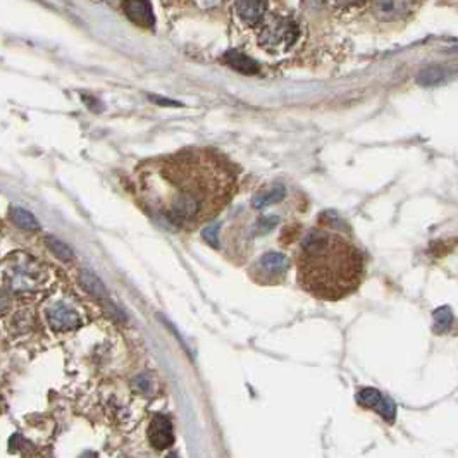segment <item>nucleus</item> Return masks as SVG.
Masks as SVG:
<instances>
[{
    "instance_id": "nucleus-1",
    "label": "nucleus",
    "mask_w": 458,
    "mask_h": 458,
    "mask_svg": "<svg viewBox=\"0 0 458 458\" xmlns=\"http://www.w3.org/2000/svg\"><path fill=\"white\" fill-rule=\"evenodd\" d=\"M236 174L210 150H183L152 162L143 174L145 202L183 229L210 221L233 198Z\"/></svg>"
},
{
    "instance_id": "nucleus-2",
    "label": "nucleus",
    "mask_w": 458,
    "mask_h": 458,
    "mask_svg": "<svg viewBox=\"0 0 458 458\" xmlns=\"http://www.w3.org/2000/svg\"><path fill=\"white\" fill-rule=\"evenodd\" d=\"M297 267L300 286L329 302L353 293L363 278L362 253L343 236L323 229H312L304 238Z\"/></svg>"
},
{
    "instance_id": "nucleus-3",
    "label": "nucleus",
    "mask_w": 458,
    "mask_h": 458,
    "mask_svg": "<svg viewBox=\"0 0 458 458\" xmlns=\"http://www.w3.org/2000/svg\"><path fill=\"white\" fill-rule=\"evenodd\" d=\"M253 36L264 52L271 55H283L293 50L295 45L298 43L302 36V28L291 14L269 11L262 25L253 32Z\"/></svg>"
},
{
    "instance_id": "nucleus-4",
    "label": "nucleus",
    "mask_w": 458,
    "mask_h": 458,
    "mask_svg": "<svg viewBox=\"0 0 458 458\" xmlns=\"http://www.w3.org/2000/svg\"><path fill=\"white\" fill-rule=\"evenodd\" d=\"M269 11H271L269 2H236L233 6V14L238 25L252 33L262 25Z\"/></svg>"
},
{
    "instance_id": "nucleus-5",
    "label": "nucleus",
    "mask_w": 458,
    "mask_h": 458,
    "mask_svg": "<svg viewBox=\"0 0 458 458\" xmlns=\"http://www.w3.org/2000/svg\"><path fill=\"white\" fill-rule=\"evenodd\" d=\"M47 319L50 328L54 331L66 332V331H74V329L79 328L81 324V319L76 312H74L71 307L64 304H55L47 309Z\"/></svg>"
},
{
    "instance_id": "nucleus-6",
    "label": "nucleus",
    "mask_w": 458,
    "mask_h": 458,
    "mask_svg": "<svg viewBox=\"0 0 458 458\" xmlns=\"http://www.w3.org/2000/svg\"><path fill=\"white\" fill-rule=\"evenodd\" d=\"M149 439L154 448L166 450L173 445V424L166 415H155L149 426Z\"/></svg>"
},
{
    "instance_id": "nucleus-7",
    "label": "nucleus",
    "mask_w": 458,
    "mask_h": 458,
    "mask_svg": "<svg viewBox=\"0 0 458 458\" xmlns=\"http://www.w3.org/2000/svg\"><path fill=\"white\" fill-rule=\"evenodd\" d=\"M123 7L126 11V16L136 25L149 26V28L154 26L152 6L149 2H126Z\"/></svg>"
},
{
    "instance_id": "nucleus-8",
    "label": "nucleus",
    "mask_w": 458,
    "mask_h": 458,
    "mask_svg": "<svg viewBox=\"0 0 458 458\" xmlns=\"http://www.w3.org/2000/svg\"><path fill=\"white\" fill-rule=\"evenodd\" d=\"M288 267H290V262L285 255L281 253H266V255L260 259V269L264 271V274L276 276V278H283L286 274Z\"/></svg>"
},
{
    "instance_id": "nucleus-9",
    "label": "nucleus",
    "mask_w": 458,
    "mask_h": 458,
    "mask_svg": "<svg viewBox=\"0 0 458 458\" xmlns=\"http://www.w3.org/2000/svg\"><path fill=\"white\" fill-rule=\"evenodd\" d=\"M224 60L229 67H233L234 71H240L243 74H253L259 71V64L253 59H250L248 55H243L241 52L231 50L224 54Z\"/></svg>"
},
{
    "instance_id": "nucleus-10",
    "label": "nucleus",
    "mask_w": 458,
    "mask_h": 458,
    "mask_svg": "<svg viewBox=\"0 0 458 458\" xmlns=\"http://www.w3.org/2000/svg\"><path fill=\"white\" fill-rule=\"evenodd\" d=\"M79 283H81V286L85 288L90 295H93V297L107 298V290H105L104 283H102L92 271H81V274H79Z\"/></svg>"
},
{
    "instance_id": "nucleus-11",
    "label": "nucleus",
    "mask_w": 458,
    "mask_h": 458,
    "mask_svg": "<svg viewBox=\"0 0 458 458\" xmlns=\"http://www.w3.org/2000/svg\"><path fill=\"white\" fill-rule=\"evenodd\" d=\"M283 196H285V188L274 187V188H271V190L257 193L252 200V206L255 207V209H264V207L272 206V203L281 202Z\"/></svg>"
},
{
    "instance_id": "nucleus-12",
    "label": "nucleus",
    "mask_w": 458,
    "mask_h": 458,
    "mask_svg": "<svg viewBox=\"0 0 458 458\" xmlns=\"http://www.w3.org/2000/svg\"><path fill=\"white\" fill-rule=\"evenodd\" d=\"M412 4H403V2H379L376 6L377 14L382 20H395V18L403 16L407 13V9H412Z\"/></svg>"
},
{
    "instance_id": "nucleus-13",
    "label": "nucleus",
    "mask_w": 458,
    "mask_h": 458,
    "mask_svg": "<svg viewBox=\"0 0 458 458\" xmlns=\"http://www.w3.org/2000/svg\"><path fill=\"white\" fill-rule=\"evenodd\" d=\"M11 219H13L14 224L20 226L21 229H26V231H39L40 229V224H39V221L35 219V215H33L32 212L20 209V207H14V209H11Z\"/></svg>"
},
{
    "instance_id": "nucleus-14",
    "label": "nucleus",
    "mask_w": 458,
    "mask_h": 458,
    "mask_svg": "<svg viewBox=\"0 0 458 458\" xmlns=\"http://www.w3.org/2000/svg\"><path fill=\"white\" fill-rule=\"evenodd\" d=\"M45 245H47V248L50 250V252L54 253L58 259L62 260V262H69V260H73V257H74L73 250L67 247L66 243H62V241L58 240L55 236L45 238Z\"/></svg>"
},
{
    "instance_id": "nucleus-15",
    "label": "nucleus",
    "mask_w": 458,
    "mask_h": 458,
    "mask_svg": "<svg viewBox=\"0 0 458 458\" xmlns=\"http://www.w3.org/2000/svg\"><path fill=\"white\" fill-rule=\"evenodd\" d=\"M381 400H382V395L374 388L362 389V391H358V395H357V401L362 405V407L374 408V410H376L377 405L381 403Z\"/></svg>"
},
{
    "instance_id": "nucleus-16",
    "label": "nucleus",
    "mask_w": 458,
    "mask_h": 458,
    "mask_svg": "<svg viewBox=\"0 0 458 458\" xmlns=\"http://www.w3.org/2000/svg\"><path fill=\"white\" fill-rule=\"evenodd\" d=\"M433 319H434V329H436L438 332H445L448 331L450 325H452L453 317L448 307H441V309L434 310Z\"/></svg>"
},
{
    "instance_id": "nucleus-17",
    "label": "nucleus",
    "mask_w": 458,
    "mask_h": 458,
    "mask_svg": "<svg viewBox=\"0 0 458 458\" xmlns=\"http://www.w3.org/2000/svg\"><path fill=\"white\" fill-rule=\"evenodd\" d=\"M445 78L446 74L441 67H427L419 74V81L422 85H438V83L445 81Z\"/></svg>"
},
{
    "instance_id": "nucleus-18",
    "label": "nucleus",
    "mask_w": 458,
    "mask_h": 458,
    "mask_svg": "<svg viewBox=\"0 0 458 458\" xmlns=\"http://www.w3.org/2000/svg\"><path fill=\"white\" fill-rule=\"evenodd\" d=\"M376 410L379 412V415L386 420V422H395V419H396V405L391 398H386V396H382L381 403L377 405Z\"/></svg>"
},
{
    "instance_id": "nucleus-19",
    "label": "nucleus",
    "mask_w": 458,
    "mask_h": 458,
    "mask_svg": "<svg viewBox=\"0 0 458 458\" xmlns=\"http://www.w3.org/2000/svg\"><path fill=\"white\" fill-rule=\"evenodd\" d=\"M217 231H219V224H214L210 226V228H207L203 231V238H206V241L209 245H212L214 248L219 247V241H217Z\"/></svg>"
},
{
    "instance_id": "nucleus-20",
    "label": "nucleus",
    "mask_w": 458,
    "mask_h": 458,
    "mask_svg": "<svg viewBox=\"0 0 458 458\" xmlns=\"http://www.w3.org/2000/svg\"><path fill=\"white\" fill-rule=\"evenodd\" d=\"M135 386L140 389V391H149L150 389V381H149V376H138L135 379Z\"/></svg>"
},
{
    "instance_id": "nucleus-21",
    "label": "nucleus",
    "mask_w": 458,
    "mask_h": 458,
    "mask_svg": "<svg viewBox=\"0 0 458 458\" xmlns=\"http://www.w3.org/2000/svg\"><path fill=\"white\" fill-rule=\"evenodd\" d=\"M278 224V217H269V219H262L260 221V229L262 231H269L271 228Z\"/></svg>"
},
{
    "instance_id": "nucleus-22",
    "label": "nucleus",
    "mask_w": 458,
    "mask_h": 458,
    "mask_svg": "<svg viewBox=\"0 0 458 458\" xmlns=\"http://www.w3.org/2000/svg\"><path fill=\"white\" fill-rule=\"evenodd\" d=\"M7 307H9V297L4 291H0V314L6 312Z\"/></svg>"
},
{
    "instance_id": "nucleus-23",
    "label": "nucleus",
    "mask_w": 458,
    "mask_h": 458,
    "mask_svg": "<svg viewBox=\"0 0 458 458\" xmlns=\"http://www.w3.org/2000/svg\"><path fill=\"white\" fill-rule=\"evenodd\" d=\"M166 458H180V457H177L176 453H171V455H168V457H166Z\"/></svg>"
}]
</instances>
